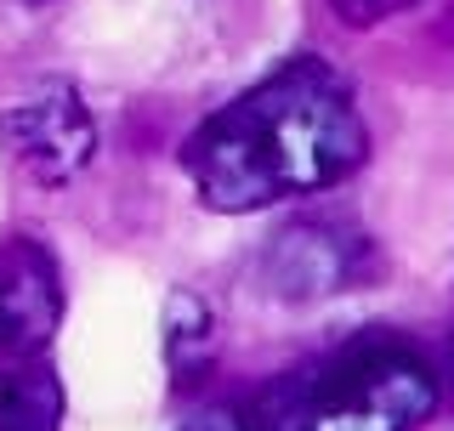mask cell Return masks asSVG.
<instances>
[{
	"label": "cell",
	"mask_w": 454,
	"mask_h": 431,
	"mask_svg": "<svg viewBox=\"0 0 454 431\" xmlns=\"http://www.w3.org/2000/svg\"><path fill=\"white\" fill-rule=\"evenodd\" d=\"M369 160V125L347 74L324 57H290L222 103L182 142V176L216 216L273 210L340 188Z\"/></svg>",
	"instance_id": "1"
},
{
	"label": "cell",
	"mask_w": 454,
	"mask_h": 431,
	"mask_svg": "<svg viewBox=\"0 0 454 431\" xmlns=\"http://www.w3.org/2000/svg\"><path fill=\"white\" fill-rule=\"evenodd\" d=\"M437 369L403 335L364 329L295 364L262 392V431H420L437 414Z\"/></svg>",
	"instance_id": "2"
},
{
	"label": "cell",
	"mask_w": 454,
	"mask_h": 431,
	"mask_svg": "<svg viewBox=\"0 0 454 431\" xmlns=\"http://www.w3.org/2000/svg\"><path fill=\"white\" fill-rule=\"evenodd\" d=\"M380 272L375 239L352 216H295L267 239L255 278L278 301H324L340 290H358Z\"/></svg>",
	"instance_id": "3"
},
{
	"label": "cell",
	"mask_w": 454,
	"mask_h": 431,
	"mask_svg": "<svg viewBox=\"0 0 454 431\" xmlns=\"http://www.w3.org/2000/svg\"><path fill=\"white\" fill-rule=\"evenodd\" d=\"M0 153L40 188H63L97 160V120L74 85H46L40 97L0 108Z\"/></svg>",
	"instance_id": "4"
},
{
	"label": "cell",
	"mask_w": 454,
	"mask_h": 431,
	"mask_svg": "<svg viewBox=\"0 0 454 431\" xmlns=\"http://www.w3.org/2000/svg\"><path fill=\"white\" fill-rule=\"evenodd\" d=\"M68 312L63 262L40 233H0V364H35Z\"/></svg>",
	"instance_id": "5"
},
{
	"label": "cell",
	"mask_w": 454,
	"mask_h": 431,
	"mask_svg": "<svg viewBox=\"0 0 454 431\" xmlns=\"http://www.w3.org/2000/svg\"><path fill=\"white\" fill-rule=\"evenodd\" d=\"M165 369H170V392H193L199 380L210 375V364H216V318H210L205 295L193 290H170L165 295Z\"/></svg>",
	"instance_id": "6"
},
{
	"label": "cell",
	"mask_w": 454,
	"mask_h": 431,
	"mask_svg": "<svg viewBox=\"0 0 454 431\" xmlns=\"http://www.w3.org/2000/svg\"><path fill=\"white\" fill-rule=\"evenodd\" d=\"M0 431H63V380L51 364H0Z\"/></svg>",
	"instance_id": "7"
},
{
	"label": "cell",
	"mask_w": 454,
	"mask_h": 431,
	"mask_svg": "<svg viewBox=\"0 0 454 431\" xmlns=\"http://www.w3.org/2000/svg\"><path fill=\"white\" fill-rule=\"evenodd\" d=\"M409 6H420V0H330V12L347 28H375V23H387V18H397V12H409Z\"/></svg>",
	"instance_id": "8"
},
{
	"label": "cell",
	"mask_w": 454,
	"mask_h": 431,
	"mask_svg": "<svg viewBox=\"0 0 454 431\" xmlns=\"http://www.w3.org/2000/svg\"><path fill=\"white\" fill-rule=\"evenodd\" d=\"M176 431H262L255 414H245L239 404H199Z\"/></svg>",
	"instance_id": "9"
},
{
	"label": "cell",
	"mask_w": 454,
	"mask_h": 431,
	"mask_svg": "<svg viewBox=\"0 0 454 431\" xmlns=\"http://www.w3.org/2000/svg\"><path fill=\"white\" fill-rule=\"evenodd\" d=\"M28 6H40V0H28Z\"/></svg>",
	"instance_id": "10"
}]
</instances>
